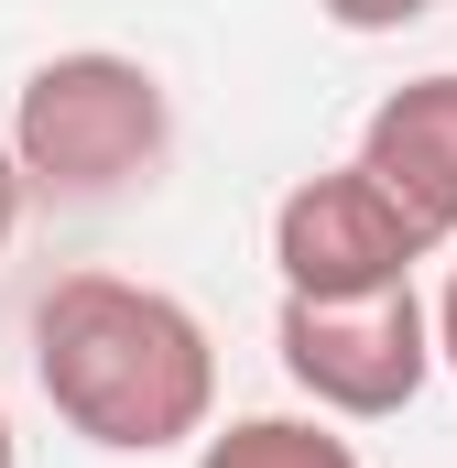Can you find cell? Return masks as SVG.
Listing matches in <instances>:
<instances>
[{
    "label": "cell",
    "mask_w": 457,
    "mask_h": 468,
    "mask_svg": "<svg viewBox=\"0 0 457 468\" xmlns=\"http://www.w3.org/2000/svg\"><path fill=\"white\" fill-rule=\"evenodd\" d=\"M272 359H283V381H294L316 414L381 425V414H403V403L436 381V327H425V294H414V283H370V294H283Z\"/></svg>",
    "instance_id": "obj_3"
},
{
    "label": "cell",
    "mask_w": 457,
    "mask_h": 468,
    "mask_svg": "<svg viewBox=\"0 0 457 468\" xmlns=\"http://www.w3.org/2000/svg\"><path fill=\"white\" fill-rule=\"evenodd\" d=\"M33 381L110 458H164V447L207 436V414H218V349H207L197 305H175L164 283H131V272H66L33 305Z\"/></svg>",
    "instance_id": "obj_1"
},
{
    "label": "cell",
    "mask_w": 457,
    "mask_h": 468,
    "mask_svg": "<svg viewBox=\"0 0 457 468\" xmlns=\"http://www.w3.org/2000/svg\"><path fill=\"white\" fill-rule=\"evenodd\" d=\"M316 11H327L338 33H403V22H425L436 0H316Z\"/></svg>",
    "instance_id": "obj_7"
},
{
    "label": "cell",
    "mask_w": 457,
    "mask_h": 468,
    "mask_svg": "<svg viewBox=\"0 0 457 468\" xmlns=\"http://www.w3.org/2000/svg\"><path fill=\"white\" fill-rule=\"evenodd\" d=\"M0 468H11V414H0Z\"/></svg>",
    "instance_id": "obj_10"
},
{
    "label": "cell",
    "mask_w": 457,
    "mask_h": 468,
    "mask_svg": "<svg viewBox=\"0 0 457 468\" xmlns=\"http://www.w3.org/2000/svg\"><path fill=\"white\" fill-rule=\"evenodd\" d=\"M359 175L403 207V229L425 239V250L457 239V66L403 77L381 110L359 120Z\"/></svg>",
    "instance_id": "obj_5"
},
{
    "label": "cell",
    "mask_w": 457,
    "mask_h": 468,
    "mask_svg": "<svg viewBox=\"0 0 457 468\" xmlns=\"http://www.w3.org/2000/svg\"><path fill=\"white\" fill-rule=\"evenodd\" d=\"M175 153V99L142 55L110 44H77V55H44L11 99V164H22V197H55V207H110L131 186H153Z\"/></svg>",
    "instance_id": "obj_2"
},
{
    "label": "cell",
    "mask_w": 457,
    "mask_h": 468,
    "mask_svg": "<svg viewBox=\"0 0 457 468\" xmlns=\"http://www.w3.org/2000/svg\"><path fill=\"white\" fill-rule=\"evenodd\" d=\"M22 207H33V197H22V164H11V142H0V250H11V229H22Z\"/></svg>",
    "instance_id": "obj_9"
},
{
    "label": "cell",
    "mask_w": 457,
    "mask_h": 468,
    "mask_svg": "<svg viewBox=\"0 0 457 468\" xmlns=\"http://www.w3.org/2000/svg\"><path fill=\"white\" fill-rule=\"evenodd\" d=\"M425 327H436V370H457V261H447V294L425 305Z\"/></svg>",
    "instance_id": "obj_8"
},
{
    "label": "cell",
    "mask_w": 457,
    "mask_h": 468,
    "mask_svg": "<svg viewBox=\"0 0 457 468\" xmlns=\"http://www.w3.org/2000/svg\"><path fill=\"white\" fill-rule=\"evenodd\" d=\"M414 261H425V239L403 229V207H392L359 164L283 186V207H272V272H283V294H370V283H414Z\"/></svg>",
    "instance_id": "obj_4"
},
{
    "label": "cell",
    "mask_w": 457,
    "mask_h": 468,
    "mask_svg": "<svg viewBox=\"0 0 457 468\" xmlns=\"http://www.w3.org/2000/svg\"><path fill=\"white\" fill-rule=\"evenodd\" d=\"M197 468H359L327 414H239V425H207Z\"/></svg>",
    "instance_id": "obj_6"
}]
</instances>
